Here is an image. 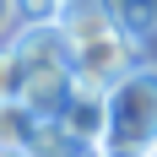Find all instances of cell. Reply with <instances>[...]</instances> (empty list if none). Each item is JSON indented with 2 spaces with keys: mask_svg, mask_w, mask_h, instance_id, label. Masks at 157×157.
Segmentation results:
<instances>
[{
  "mask_svg": "<svg viewBox=\"0 0 157 157\" xmlns=\"http://www.w3.org/2000/svg\"><path fill=\"white\" fill-rule=\"evenodd\" d=\"M109 146L119 152L157 146V65H141L119 87H109Z\"/></svg>",
  "mask_w": 157,
  "mask_h": 157,
  "instance_id": "cell-1",
  "label": "cell"
},
{
  "mask_svg": "<svg viewBox=\"0 0 157 157\" xmlns=\"http://www.w3.org/2000/svg\"><path fill=\"white\" fill-rule=\"evenodd\" d=\"M71 71L87 76V81H98V87L109 92V87H119V81L130 76V71H141V44L114 27V33H103V38H92V44L71 49Z\"/></svg>",
  "mask_w": 157,
  "mask_h": 157,
  "instance_id": "cell-2",
  "label": "cell"
},
{
  "mask_svg": "<svg viewBox=\"0 0 157 157\" xmlns=\"http://www.w3.org/2000/svg\"><path fill=\"white\" fill-rule=\"evenodd\" d=\"M11 44H16V54L27 60V71H60V65H71V44H65V33L54 27V22L16 27Z\"/></svg>",
  "mask_w": 157,
  "mask_h": 157,
  "instance_id": "cell-3",
  "label": "cell"
},
{
  "mask_svg": "<svg viewBox=\"0 0 157 157\" xmlns=\"http://www.w3.org/2000/svg\"><path fill=\"white\" fill-rule=\"evenodd\" d=\"M54 27L65 33L71 49H76V44H92V38L114 33V6H109V0H65Z\"/></svg>",
  "mask_w": 157,
  "mask_h": 157,
  "instance_id": "cell-4",
  "label": "cell"
},
{
  "mask_svg": "<svg viewBox=\"0 0 157 157\" xmlns=\"http://www.w3.org/2000/svg\"><path fill=\"white\" fill-rule=\"evenodd\" d=\"M22 103H27L38 119H60L65 103H71V65H60V71H33Z\"/></svg>",
  "mask_w": 157,
  "mask_h": 157,
  "instance_id": "cell-5",
  "label": "cell"
},
{
  "mask_svg": "<svg viewBox=\"0 0 157 157\" xmlns=\"http://www.w3.org/2000/svg\"><path fill=\"white\" fill-rule=\"evenodd\" d=\"M38 114L27 103H0V152H27L33 136H38Z\"/></svg>",
  "mask_w": 157,
  "mask_h": 157,
  "instance_id": "cell-6",
  "label": "cell"
},
{
  "mask_svg": "<svg viewBox=\"0 0 157 157\" xmlns=\"http://www.w3.org/2000/svg\"><path fill=\"white\" fill-rule=\"evenodd\" d=\"M114 6V27L125 33V38H152L157 33V0H109Z\"/></svg>",
  "mask_w": 157,
  "mask_h": 157,
  "instance_id": "cell-7",
  "label": "cell"
},
{
  "mask_svg": "<svg viewBox=\"0 0 157 157\" xmlns=\"http://www.w3.org/2000/svg\"><path fill=\"white\" fill-rule=\"evenodd\" d=\"M27 60L16 54V44H11V33L0 38V103H22V92H27Z\"/></svg>",
  "mask_w": 157,
  "mask_h": 157,
  "instance_id": "cell-8",
  "label": "cell"
},
{
  "mask_svg": "<svg viewBox=\"0 0 157 157\" xmlns=\"http://www.w3.org/2000/svg\"><path fill=\"white\" fill-rule=\"evenodd\" d=\"M16 27H38V22H60V0H11Z\"/></svg>",
  "mask_w": 157,
  "mask_h": 157,
  "instance_id": "cell-9",
  "label": "cell"
},
{
  "mask_svg": "<svg viewBox=\"0 0 157 157\" xmlns=\"http://www.w3.org/2000/svg\"><path fill=\"white\" fill-rule=\"evenodd\" d=\"M0 33H16V16H11V0H0Z\"/></svg>",
  "mask_w": 157,
  "mask_h": 157,
  "instance_id": "cell-10",
  "label": "cell"
},
{
  "mask_svg": "<svg viewBox=\"0 0 157 157\" xmlns=\"http://www.w3.org/2000/svg\"><path fill=\"white\" fill-rule=\"evenodd\" d=\"M98 157H146V152H119V146H103Z\"/></svg>",
  "mask_w": 157,
  "mask_h": 157,
  "instance_id": "cell-11",
  "label": "cell"
},
{
  "mask_svg": "<svg viewBox=\"0 0 157 157\" xmlns=\"http://www.w3.org/2000/svg\"><path fill=\"white\" fill-rule=\"evenodd\" d=\"M0 157H33V152H0Z\"/></svg>",
  "mask_w": 157,
  "mask_h": 157,
  "instance_id": "cell-12",
  "label": "cell"
},
{
  "mask_svg": "<svg viewBox=\"0 0 157 157\" xmlns=\"http://www.w3.org/2000/svg\"><path fill=\"white\" fill-rule=\"evenodd\" d=\"M146 157H157V146H152V152H146Z\"/></svg>",
  "mask_w": 157,
  "mask_h": 157,
  "instance_id": "cell-13",
  "label": "cell"
},
{
  "mask_svg": "<svg viewBox=\"0 0 157 157\" xmlns=\"http://www.w3.org/2000/svg\"><path fill=\"white\" fill-rule=\"evenodd\" d=\"M60 6H65V0H60Z\"/></svg>",
  "mask_w": 157,
  "mask_h": 157,
  "instance_id": "cell-14",
  "label": "cell"
}]
</instances>
